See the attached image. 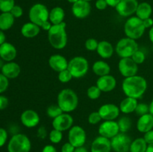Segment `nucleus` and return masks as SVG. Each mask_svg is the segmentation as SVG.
I'll list each match as a JSON object with an SVG mask.
<instances>
[{
	"instance_id": "obj_56",
	"label": "nucleus",
	"mask_w": 153,
	"mask_h": 152,
	"mask_svg": "<svg viewBox=\"0 0 153 152\" xmlns=\"http://www.w3.org/2000/svg\"><path fill=\"white\" fill-rule=\"evenodd\" d=\"M149 40H150V41L153 43V26L150 28V30H149Z\"/></svg>"
},
{
	"instance_id": "obj_49",
	"label": "nucleus",
	"mask_w": 153,
	"mask_h": 152,
	"mask_svg": "<svg viewBox=\"0 0 153 152\" xmlns=\"http://www.w3.org/2000/svg\"><path fill=\"white\" fill-rule=\"evenodd\" d=\"M95 5L96 7L100 10H105V9L107 7V6H108L105 0H97V1H96Z\"/></svg>"
},
{
	"instance_id": "obj_43",
	"label": "nucleus",
	"mask_w": 153,
	"mask_h": 152,
	"mask_svg": "<svg viewBox=\"0 0 153 152\" xmlns=\"http://www.w3.org/2000/svg\"><path fill=\"white\" fill-rule=\"evenodd\" d=\"M10 13L13 15L14 18H19L23 14V10L19 5L15 4L13 8L11 9V10H10Z\"/></svg>"
},
{
	"instance_id": "obj_23",
	"label": "nucleus",
	"mask_w": 153,
	"mask_h": 152,
	"mask_svg": "<svg viewBox=\"0 0 153 152\" xmlns=\"http://www.w3.org/2000/svg\"><path fill=\"white\" fill-rule=\"evenodd\" d=\"M137 129L139 132L145 133L153 129V116L147 113L139 117L137 122Z\"/></svg>"
},
{
	"instance_id": "obj_45",
	"label": "nucleus",
	"mask_w": 153,
	"mask_h": 152,
	"mask_svg": "<svg viewBox=\"0 0 153 152\" xmlns=\"http://www.w3.org/2000/svg\"><path fill=\"white\" fill-rule=\"evenodd\" d=\"M75 149H76V148H75L71 143L67 142L64 143V144L63 145L62 147H61V152H74Z\"/></svg>"
},
{
	"instance_id": "obj_61",
	"label": "nucleus",
	"mask_w": 153,
	"mask_h": 152,
	"mask_svg": "<svg viewBox=\"0 0 153 152\" xmlns=\"http://www.w3.org/2000/svg\"><path fill=\"white\" fill-rule=\"evenodd\" d=\"M1 67H0V74H1Z\"/></svg>"
},
{
	"instance_id": "obj_50",
	"label": "nucleus",
	"mask_w": 153,
	"mask_h": 152,
	"mask_svg": "<svg viewBox=\"0 0 153 152\" xmlns=\"http://www.w3.org/2000/svg\"><path fill=\"white\" fill-rule=\"evenodd\" d=\"M52 26V24L51 23L50 21L48 20V21H46L45 22H43V23L40 25V28H41L42 30H43V31H46L48 32V31L51 29Z\"/></svg>"
},
{
	"instance_id": "obj_15",
	"label": "nucleus",
	"mask_w": 153,
	"mask_h": 152,
	"mask_svg": "<svg viewBox=\"0 0 153 152\" xmlns=\"http://www.w3.org/2000/svg\"><path fill=\"white\" fill-rule=\"evenodd\" d=\"M102 119L104 121L115 120L117 119L120 113L119 107L116 104L108 103L102 105L98 110Z\"/></svg>"
},
{
	"instance_id": "obj_40",
	"label": "nucleus",
	"mask_w": 153,
	"mask_h": 152,
	"mask_svg": "<svg viewBox=\"0 0 153 152\" xmlns=\"http://www.w3.org/2000/svg\"><path fill=\"white\" fill-rule=\"evenodd\" d=\"M99 42L97 40L94 38H89L85 41V46L88 51H91V52H94V51H97V47H98Z\"/></svg>"
},
{
	"instance_id": "obj_27",
	"label": "nucleus",
	"mask_w": 153,
	"mask_h": 152,
	"mask_svg": "<svg viewBox=\"0 0 153 152\" xmlns=\"http://www.w3.org/2000/svg\"><path fill=\"white\" fill-rule=\"evenodd\" d=\"M92 71L96 75L101 77V76L109 75L111 72V66L105 61H97L93 64Z\"/></svg>"
},
{
	"instance_id": "obj_59",
	"label": "nucleus",
	"mask_w": 153,
	"mask_h": 152,
	"mask_svg": "<svg viewBox=\"0 0 153 152\" xmlns=\"http://www.w3.org/2000/svg\"><path fill=\"white\" fill-rule=\"evenodd\" d=\"M67 1H68L70 3H72V4H74V3H76V1H79V0H67Z\"/></svg>"
},
{
	"instance_id": "obj_54",
	"label": "nucleus",
	"mask_w": 153,
	"mask_h": 152,
	"mask_svg": "<svg viewBox=\"0 0 153 152\" xmlns=\"http://www.w3.org/2000/svg\"><path fill=\"white\" fill-rule=\"evenodd\" d=\"M5 40H6V36L4 34V31L0 30V46L1 44H3L4 43H5Z\"/></svg>"
},
{
	"instance_id": "obj_21",
	"label": "nucleus",
	"mask_w": 153,
	"mask_h": 152,
	"mask_svg": "<svg viewBox=\"0 0 153 152\" xmlns=\"http://www.w3.org/2000/svg\"><path fill=\"white\" fill-rule=\"evenodd\" d=\"M17 55V50L13 44L5 42L0 46V58L6 62L13 61Z\"/></svg>"
},
{
	"instance_id": "obj_46",
	"label": "nucleus",
	"mask_w": 153,
	"mask_h": 152,
	"mask_svg": "<svg viewBox=\"0 0 153 152\" xmlns=\"http://www.w3.org/2000/svg\"><path fill=\"white\" fill-rule=\"evenodd\" d=\"M9 101L8 98L4 95H0V110H4L8 106Z\"/></svg>"
},
{
	"instance_id": "obj_36",
	"label": "nucleus",
	"mask_w": 153,
	"mask_h": 152,
	"mask_svg": "<svg viewBox=\"0 0 153 152\" xmlns=\"http://www.w3.org/2000/svg\"><path fill=\"white\" fill-rule=\"evenodd\" d=\"M14 5V0H0V11L1 13L10 12Z\"/></svg>"
},
{
	"instance_id": "obj_12",
	"label": "nucleus",
	"mask_w": 153,
	"mask_h": 152,
	"mask_svg": "<svg viewBox=\"0 0 153 152\" xmlns=\"http://www.w3.org/2000/svg\"><path fill=\"white\" fill-rule=\"evenodd\" d=\"M73 118L70 113H63L52 119V125L54 129L64 132L70 130L73 126Z\"/></svg>"
},
{
	"instance_id": "obj_11",
	"label": "nucleus",
	"mask_w": 153,
	"mask_h": 152,
	"mask_svg": "<svg viewBox=\"0 0 153 152\" xmlns=\"http://www.w3.org/2000/svg\"><path fill=\"white\" fill-rule=\"evenodd\" d=\"M118 69L121 75L125 78L136 75L138 72V65L134 63L131 58H120L118 63Z\"/></svg>"
},
{
	"instance_id": "obj_19",
	"label": "nucleus",
	"mask_w": 153,
	"mask_h": 152,
	"mask_svg": "<svg viewBox=\"0 0 153 152\" xmlns=\"http://www.w3.org/2000/svg\"><path fill=\"white\" fill-rule=\"evenodd\" d=\"M111 139L102 136L97 137L91 146V152H111Z\"/></svg>"
},
{
	"instance_id": "obj_26",
	"label": "nucleus",
	"mask_w": 153,
	"mask_h": 152,
	"mask_svg": "<svg viewBox=\"0 0 153 152\" xmlns=\"http://www.w3.org/2000/svg\"><path fill=\"white\" fill-rule=\"evenodd\" d=\"M137 104H138L137 99L126 96V98L121 101L119 108L121 113L124 114H130L135 111Z\"/></svg>"
},
{
	"instance_id": "obj_13",
	"label": "nucleus",
	"mask_w": 153,
	"mask_h": 152,
	"mask_svg": "<svg viewBox=\"0 0 153 152\" xmlns=\"http://www.w3.org/2000/svg\"><path fill=\"white\" fill-rule=\"evenodd\" d=\"M98 132L100 136L111 139L120 133L117 122L115 120L104 121L100 124Z\"/></svg>"
},
{
	"instance_id": "obj_52",
	"label": "nucleus",
	"mask_w": 153,
	"mask_h": 152,
	"mask_svg": "<svg viewBox=\"0 0 153 152\" xmlns=\"http://www.w3.org/2000/svg\"><path fill=\"white\" fill-rule=\"evenodd\" d=\"M143 25H144L145 28H152L153 26V19L152 18H147L146 19H143Z\"/></svg>"
},
{
	"instance_id": "obj_29",
	"label": "nucleus",
	"mask_w": 153,
	"mask_h": 152,
	"mask_svg": "<svg viewBox=\"0 0 153 152\" xmlns=\"http://www.w3.org/2000/svg\"><path fill=\"white\" fill-rule=\"evenodd\" d=\"M15 18L10 12H4L0 14V30L4 31H7L14 24Z\"/></svg>"
},
{
	"instance_id": "obj_25",
	"label": "nucleus",
	"mask_w": 153,
	"mask_h": 152,
	"mask_svg": "<svg viewBox=\"0 0 153 152\" xmlns=\"http://www.w3.org/2000/svg\"><path fill=\"white\" fill-rule=\"evenodd\" d=\"M40 27L31 22L23 24L20 30L21 34L25 38H34L40 32Z\"/></svg>"
},
{
	"instance_id": "obj_14",
	"label": "nucleus",
	"mask_w": 153,
	"mask_h": 152,
	"mask_svg": "<svg viewBox=\"0 0 153 152\" xmlns=\"http://www.w3.org/2000/svg\"><path fill=\"white\" fill-rule=\"evenodd\" d=\"M138 4L137 0H121L115 8L120 16L128 17L136 13Z\"/></svg>"
},
{
	"instance_id": "obj_17",
	"label": "nucleus",
	"mask_w": 153,
	"mask_h": 152,
	"mask_svg": "<svg viewBox=\"0 0 153 152\" xmlns=\"http://www.w3.org/2000/svg\"><path fill=\"white\" fill-rule=\"evenodd\" d=\"M91 6L88 1L85 0H79L72 6V13L77 19H85L90 15Z\"/></svg>"
},
{
	"instance_id": "obj_1",
	"label": "nucleus",
	"mask_w": 153,
	"mask_h": 152,
	"mask_svg": "<svg viewBox=\"0 0 153 152\" xmlns=\"http://www.w3.org/2000/svg\"><path fill=\"white\" fill-rule=\"evenodd\" d=\"M147 89V81L140 75L125 77L122 83V90L127 97L138 98H141Z\"/></svg>"
},
{
	"instance_id": "obj_5",
	"label": "nucleus",
	"mask_w": 153,
	"mask_h": 152,
	"mask_svg": "<svg viewBox=\"0 0 153 152\" xmlns=\"http://www.w3.org/2000/svg\"><path fill=\"white\" fill-rule=\"evenodd\" d=\"M67 69L73 78H82L86 75L89 70V63L85 57L76 56L68 62Z\"/></svg>"
},
{
	"instance_id": "obj_58",
	"label": "nucleus",
	"mask_w": 153,
	"mask_h": 152,
	"mask_svg": "<svg viewBox=\"0 0 153 152\" xmlns=\"http://www.w3.org/2000/svg\"><path fill=\"white\" fill-rule=\"evenodd\" d=\"M149 113L150 114H152L153 116V99L152 100V101H151V103L149 104Z\"/></svg>"
},
{
	"instance_id": "obj_33",
	"label": "nucleus",
	"mask_w": 153,
	"mask_h": 152,
	"mask_svg": "<svg viewBox=\"0 0 153 152\" xmlns=\"http://www.w3.org/2000/svg\"><path fill=\"white\" fill-rule=\"evenodd\" d=\"M64 113L63 110H61V107L58 105V104H51L46 109V114L51 119H55L57 116H60L61 114Z\"/></svg>"
},
{
	"instance_id": "obj_8",
	"label": "nucleus",
	"mask_w": 153,
	"mask_h": 152,
	"mask_svg": "<svg viewBox=\"0 0 153 152\" xmlns=\"http://www.w3.org/2000/svg\"><path fill=\"white\" fill-rule=\"evenodd\" d=\"M49 10H48L47 7L40 3L34 4L31 6L28 11V18L30 22L39 25L40 27L43 22L49 20Z\"/></svg>"
},
{
	"instance_id": "obj_31",
	"label": "nucleus",
	"mask_w": 153,
	"mask_h": 152,
	"mask_svg": "<svg viewBox=\"0 0 153 152\" xmlns=\"http://www.w3.org/2000/svg\"><path fill=\"white\" fill-rule=\"evenodd\" d=\"M148 144L143 137L137 138L131 142L129 152H146Z\"/></svg>"
},
{
	"instance_id": "obj_47",
	"label": "nucleus",
	"mask_w": 153,
	"mask_h": 152,
	"mask_svg": "<svg viewBox=\"0 0 153 152\" xmlns=\"http://www.w3.org/2000/svg\"><path fill=\"white\" fill-rule=\"evenodd\" d=\"M144 139V140L146 141V142L148 145L152 144L153 143V129L151 131H148V132L145 133L144 136L143 137Z\"/></svg>"
},
{
	"instance_id": "obj_6",
	"label": "nucleus",
	"mask_w": 153,
	"mask_h": 152,
	"mask_svg": "<svg viewBox=\"0 0 153 152\" xmlns=\"http://www.w3.org/2000/svg\"><path fill=\"white\" fill-rule=\"evenodd\" d=\"M31 148V140L23 134H16L12 136L7 144L8 152H30Z\"/></svg>"
},
{
	"instance_id": "obj_2",
	"label": "nucleus",
	"mask_w": 153,
	"mask_h": 152,
	"mask_svg": "<svg viewBox=\"0 0 153 152\" xmlns=\"http://www.w3.org/2000/svg\"><path fill=\"white\" fill-rule=\"evenodd\" d=\"M65 22L58 25H52L51 29L48 31V40L53 49L61 50L67 46V34L66 31Z\"/></svg>"
},
{
	"instance_id": "obj_7",
	"label": "nucleus",
	"mask_w": 153,
	"mask_h": 152,
	"mask_svg": "<svg viewBox=\"0 0 153 152\" xmlns=\"http://www.w3.org/2000/svg\"><path fill=\"white\" fill-rule=\"evenodd\" d=\"M138 49L137 41L127 37L120 39L115 46V52L120 58H131Z\"/></svg>"
},
{
	"instance_id": "obj_18",
	"label": "nucleus",
	"mask_w": 153,
	"mask_h": 152,
	"mask_svg": "<svg viewBox=\"0 0 153 152\" xmlns=\"http://www.w3.org/2000/svg\"><path fill=\"white\" fill-rule=\"evenodd\" d=\"M96 85L98 86L102 92H109L116 88L117 80L113 75L109 74L107 75L99 77Z\"/></svg>"
},
{
	"instance_id": "obj_48",
	"label": "nucleus",
	"mask_w": 153,
	"mask_h": 152,
	"mask_svg": "<svg viewBox=\"0 0 153 152\" xmlns=\"http://www.w3.org/2000/svg\"><path fill=\"white\" fill-rule=\"evenodd\" d=\"M37 136L38 138L41 139H44L47 137V131L44 126H41L39 128V129L37 130Z\"/></svg>"
},
{
	"instance_id": "obj_60",
	"label": "nucleus",
	"mask_w": 153,
	"mask_h": 152,
	"mask_svg": "<svg viewBox=\"0 0 153 152\" xmlns=\"http://www.w3.org/2000/svg\"><path fill=\"white\" fill-rule=\"evenodd\" d=\"M85 1H88V2H89V1H92V0H85Z\"/></svg>"
},
{
	"instance_id": "obj_20",
	"label": "nucleus",
	"mask_w": 153,
	"mask_h": 152,
	"mask_svg": "<svg viewBox=\"0 0 153 152\" xmlns=\"http://www.w3.org/2000/svg\"><path fill=\"white\" fill-rule=\"evenodd\" d=\"M69 61L66 59L65 57L61 55H52L49 58V65L52 70L57 72L67 69L68 67Z\"/></svg>"
},
{
	"instance_id": "obj_38",
	"label": "nucleus",
	"mask_w": 153,
	"mask_h": 152,
	"mask_svg": "<svg viewBox=\"0 0 153 152\" xmlns=\"http://www.w3.org/2000/svg\"><path fill=\"white\" fill-rule=\"evenodd\" d=\"M134 112L136 114L140 116L147 114L149 113V106L145 103H138Z\"/></svg>"
},
{
	"instance_id": "obj_42",
	"label": "nucleus",
	"mask_w": 153,
	"mask_h": 152,
	"mask_svg": "<svg viewBox=\"0 0 153 152\" xmlns=\"http://www.w3.org/2000/svg\"><path fill=\"white\" fill-rule=\"evenodd\" d=\"M9 86V79L3 74H0V94L5 92Z\"/></svg>"
},
{
	"instance_id": "obj_22",
	"label": "nucleus",
	"mask_w": 153,
	"mask_h": 152,
	"mask_svg": "<svg viewBox=\"0 0 153 152\" xmlns=\"http://www.w3.org/2000/svg\"><path fill=\"white\" fill-rule=\"evenodd\" d=\"M20 72L21 68L19 65L13 61L5 63L1 68V74L4 75L8 79L16 78L20 74Z\"/></svg>"
},
{
	"instance_id": "obj_35",
	"label": "nucleus",
	"mask_w": 153,
	"mask_h": 152,
	"mask_svg": "<svg viewBox=\"0 0 153 152\" xmlns=\"http://www.w3.org/2000/svg\"><path fill=\"white\" fill-rule=\"evenodd\" d=\"M101 93L102 91L99 89V87L97 85L90 86L88 89V90H87V95L91 100L98 99L100 97V95H101Z\"/></svg>"
},
{
	"instance_id": "obj_4",
	"label": "nucleus",
	"mask_w": 153,
	"mask_h": 152,
	"mask_svg": "<svg viewBox=\"0 0 153 152\" xmlns=\"http://www.w3.org/2000/svg\"><path fill=\"white\" fill-rule=\"evenodd\" d=\"M146 31L142 19L137 16H131L124 24V32L127 37L137 40L140 39Z\"/></svg>"
},
{
	"instance_id": "obj_30",
	"label": "nucleus",
	"mask_w": 153,
	"mask_h": 152,
	"mask_svg": "<svg viewBox=\"0 0 153 152\" xmlns=\"http://www.w3.org/2000/svg\"><path fill=\"white\" fill-rule=\"evenodd\" d=\"M152 13V6L147 2H142L138 4L136 10V16L143 20L150 17Z\"/></svg>"
},
{
	"instance_id": "obj_37",
	"label": "nucleus",
	"mask_w": 153,
	"mask_h": 152,
	"mask_svg": "<svg viewBox=\"0 0 153 152\" xmlns=\"http://www.w3.org/2000/svg\"><path fill=\"white\" fill-rule=\"evenodd\" d=\"M58 78L60 82H61L62 83H66L70 82L73 77V76H72L70 72L67 69L63 70V71L58 72Z\"/></svg>"
},
{
	"instance_id": "obj_24",
	"label": "nucleus",
	"mask_w": 153,
	"mask_h": 152,
	"mask_svg": "<svg viewBox=\"0 0 153 152\" xmlns=\"http://www.w3.org/2000/svg\"><path fill=\"white\" fill-rule=\"evenodd\" d=\"M115 49L110 42L107 40H102L99 42L97 52L100 57L103 59H109L113 56Z\"/></svg>"
},
{
	"instance_id": "obj_55",
	"label": "nucleus",
	"mask_w": 153,
	"mask_h": 152,
	"mask_svg": "<svg viewBox=\"0 0 153 152\" xmlns=\"http://www.w3.org/2000/svg\"><path fill=\"white\" fill-rule=\"evenodd\" d=\"M74 152H88V151L86 148L84 147V146H82V147L76 148Z\"/></svg>"
},
{
	"instance_id": "obj_32",
	"label": "nucleus",
	"mask_w": 153,
	"mask_h": 152,
	"mask_svg": "<svg viewBox=\"0 0 153 152\" xmlns=\"http://www.w3.org/2000/svg\"><path fill=\"white\" fill-rule=\"evenodd\" d=\"M120 132L126 134L131 128V120L128 116H122L117 121Z\"/></svg>"
},
{
	"instance_id": "obj_57",
	"label": "nucleus",
	"mask_w": 153,
	"mask_h": 152,
	"mask_svg": "<svg viewBox=\"0 0 153 152\" xmlns=\"http://www.w3.org/2000/svg\"><path fill=\"white\" fill-rule=\"evenodd\" d=\"M146 152H153V143L152 144L148 145Z\"/></svg>"
},
{
	"instance_id": "obj_53",
	"label": "nucleus",
	"mask_w": 153,
	"mask_h": 152,
	"mask_svg": "<svg viewBox=\"0 0 153 152\" xmlns=\"http://www.w3.org/2000/svg\"><path fill=\"white\" fill-rule=\"evenodd\" d=\"M105 1L108 6H110V7H116V6L119 4L120 1L121 0H105Z\"/></svg>"
},
{
	"instance_id": "obj_28",
	"label": "nucleus",
	"mask_w": 153,
	"mask_h": 152,
	"mask_svg": "<svg viewBox=\"0 0 153 152\" xmlns=\"http://www.w3.org/2000/svg\"><path fill=\"white\" fill-rule=\"evenodd\" d=\"M65 12L61 7H55L49 11V20L52 25H58L64 22Z\"/></svg>"
},
{
	"instance_id": "obj_34",
	"label": "nucleus",
	"mask_w": 153,
	"mask_h": 152,
	"mask_svg": "<svg viewBox=\"0 0 153 152\" xmlns=\"http://www.w3.org/2000/svg\"><path fill=\"white\" fill-rule=\"evenodd\" d=\"M63 139V132L58 130L52 129L49 134V139L52 144H58L61 142Z\"/></svg>"
},
{
	"instance_id": "obj_41",
	"label": "nucleus",
	"mask_w": 153,
	"mask_h": 152,
	"mask_svg": "<svg viewBox=\"0 0 153 152\" xmlns=\"http://www.w3.org/2000/svg\"><path fill=\"white\" fill-rule=\"evenodd\" d=\"M88 122L91 125H97V124L100 123L102 120V118L100 116V113H99L98 111L96 112H92L91 113H90V115L88 116Z\"/></svg>"
},
{
	"instance_id": "obj_3",
	"label": "nucleus",
	"mask_w": 153,
	"mask_h": 152,
	"mask_svg": "<svg viewBox=\"0 0 153 152\" xmlns=\"http://www.w3.org/2000/svg\"><path fill=\"white\" fill-rule=\"evenodd\" d=\"M57 104L64 113L74 111L79 105V97L74 90L69 88L62 89L58 94Z\"/></svg>"
},
{
	"instance_id": "obj_10",
	"label": "nucleus",
	"mask_w": 153,
	"mask_h": 152,
	"mask_svg": "<svg viewBox=\"0 0 153 152\" xmlns=\"http://www.w3.org/2000/svg\"><path fill=\"white\" fill-rule=\"evenodd\" d=\"M87 134L85 129L79 125H74L68 132V142L75 148L84 146L86 142Z\"/></svg>"
},
{
	"instance_id": "obj_44",
	"label": "nucleus",
	"mask_w": 153,
	"mask_h": 152,
	"mask_svg": "<svg viewBox=\"0 0 153 152\" xmlns=\"http://www.w3.org/2000/svg\"><path fill=\"white\" fill-rule=\"evenodd\" d=\"M7 139V132L5 129L0 128V148L4 145Z\"/></svg>"
},
{
	"instance_id": "obj_39",
	"label": "nucleus",
	"mask_w": 153,
	"mask_h": 152,
	"mask_svg": "<svg viewBox=\"0 0 153 152\" xmlns=\"http://www.w3.org/2000/svg\"><path fill=\"white\" fill-rule=\"evenodd\" d=\"M131 59L134 61V63L139 65V64H142L144 62L145 60H146V55H145L144 52L138 49L131 56Z\"/></svg>"
},
{
	"instance_id": "obj_16",
	"label": "nucleus",
	"mask_w": 153,
	"mask_h": 152,
	"mask_svg": "<svg viewBox=\"0 0 153 152\" xmlns=\"http://www.w3.org/2000/svg\"><path fill=\"white\" fill-rule=\"evenodd\" d=\"M21 123L28 128H33L37 127L40 122V118L37 112L35 110L28 109L21 113Z\"/></svg>"
},
{
	"instance_id": "obj_51",
	"label": "nucleus",
	"mask_w": 153,
	"mask_h": 152,
	"mask_svg": "<svg viewBox=\"0 0 153 152\" xmlns=\"http://www.w3.org/2000/svg\"><path fill=\"white\" fill-rule=\"evenodd\" d=\"M42 152H58L57 151L56 148L54 145H46L43 147Z\"/></svg>"
},
{
	"instance_id": "obj_9",
	"label": "nucleus",
	"mask_w": 153,
	"mask_h": 152,
	"mask_svg": "<svg viewBox=\"0 0 153 152\" xmlns=\"http://www.w3.org/2000/svg\"><path fill=\"white\" fill-rule=\"evenodd\" d=\"M131 139L126 133L120 132L117 135L111 139L112 150L114 152H129Z\"/></svg>"
}]
</instances>
